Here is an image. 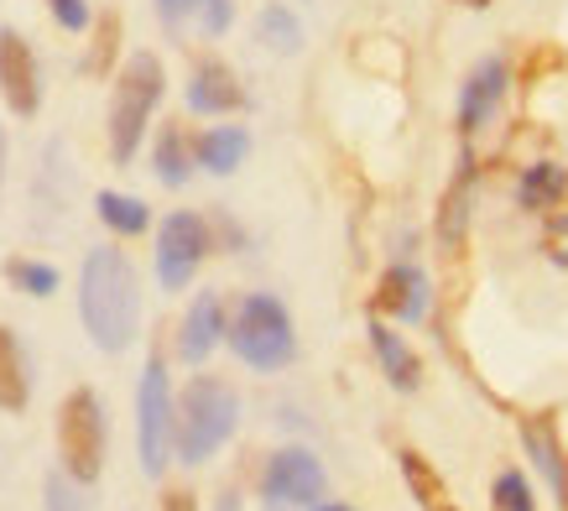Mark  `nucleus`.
Returning <instances> with one entry per match:
<instances>
[{
    "label": "nucleus",
    "instance_id": "obj_1",
    "mask_svg": "<svg viewBox=\"0 0 568 511\" xmlns=\"http://www.w3.org/2000/svg\"><path fill=\"white\" fill-rule=\"evenodd\" d=\"M79 319H84V334L100 344L104 355L131 350V340H136V329H141V282L121 246H94L84 255V272H79Z\"/></svg>",
    "mask_w": 568,
    "mask_h": 511
},
{
    "label": "nucleus",
    "instance_id": "obj_2",
    "mask_svg": "<svg viewBox=\"0 0 568 511\" xmlns=\"http://www.w3.org/2000/svg\"><path fill=\"white\" fill-rule=\"evenodd\" d=\"M241 428V397L220 375H193L173 402V454L183 464H209Z\"/></svg>",
    "mask_w": 568,
    "mask_h": 511
},
{
    "label": "nucleus",
    "instance_id": "obj_3",
    "mask_svg": "<svg viewBox=\"0 0 568 511\" xmlns=\"http://www.w3.org/2000/svg\"><path fill=\"white\" fill-rule=\"evenodd\" d=\"M168 94V73H162V58L156 52H131L115 73V89H110V120H104V131H110V157H115V168H125L131 157L141 152V141H146V126H152L156 104Z\"/></svg>",
    "mask_w": 568,
    "mask_h": 511
},
{
    "label": "nucleus",
    "instance_id": "obj_4",
    "mask_svg": "<svg viewBox=\"0 0 568 511\" xmlns=\"http://www.w3.org/2000/svg\"><path fill=\"white\" fill-rule=\"evenodd\" d=\"M224 344L235 350L241 365L251 371L272 375V371H287L297 360V329H293V313L282 298L272 292H245L235 319H224Z\"/></svg>",
    "mask_w": 568,
    "mask_h": 511
},
{
    "label": "nucleus",
    "instance_id": "obj_5",
    "mask_svg": "<svg viewBox=\"0 0 568 511\" xmlns=\"http://www.w3.org/2000/svg\"><path fill=\"white\" fill-rule=\"evenodd\" d=\"M104 408L89 387H73L58 408V460L63 475H73L79 485H94L104 470Z\"/></svg>",
    "mask_w": 568,
    "mask_h": 511
},
{
    "label": "nucleus",
    "instance_id": "obj_6",
    "mask_svg": "<svg viewBox=\"0 0 568 511\" xmlns=\"http://www.w3.org/2000/svg\"><path fill=\"white\" fill-rule=\"evenodd\" d=\"M136 454L146 480H156L173 464V387H168L162 360H146L136 387Z\"/></svg>",
    "mask_w": 568,
    "mask_h": 511
},
{
    "label": "nucleus",
    "instance_id": "obj_7",
    "mask_svg": "<svg viewBox=\"0 0 568 511\" xmlns=\"http://www.w3.org/2000/svg\"><path fill=\"white\" fill-rule=\"evenodd\" d=\"M214 251V230L204 214L193 209H173L168 220L156 224V282L162 292H183L199 277V267Z\"/></svg>",
    "mask_w": 568,
    "mask_h": 511
},
{
    "label": "nucleus",
    "instance_id": "obj_8",
    "mask_svg": "<svg viewBox=\"0 0 568 511\" xmlns=\"http://www.w3.org/2000/svg\"><path fill=\"white\" fill-rule=\"evenodd\" d=\"M328 470L318 464L313 449H276L266 470H261V495L272 511H308L313 501H324Z\"/></svg>",
    "mask_w": 568,
    "mask_h": 511
},
{
    "label": "nucleus",
    "instance_id": "obj_9",
    "mask_svg": "<svg viewBox=\"0 0 568 511\" xmlns=\"http://www.w3.org/2000/svg\"><path fill=\"white\" fill-rule=\"evenodd\" d=\"M0 100L21 120H32L42 110V69H37L32 42L17 27H0Z\"/></svg>",
    "mask_w": 568,
    "mask_h": 511
},
{
    "label": "nucleus",
    "instance_id": "obj_10",
    "mask_svg": "<svg viewBox=\"0 0 568 511\" xmlns=\"http://www.w3.org/2000/svg\"><path fill=\"white\" fill-rule=\"evenodd\" d=\"M162 32L178 42H220L235 27V0H152Z\"/></svg>",
    "mask_w": 568,
    "mask_h": 511
},
{
    "label": "nucleus",
    "instance_id": "obj_11",
    "mask_svg": "<svg viewBox=\"0 0 568 511\" xmlns=\"http://www.w3.org/2000/svg\"><path fill=\"white\" fill-rule=\"evenodd\" d=\"M251 94H245L241 73L230 69L224 58H199L189 73V110L193 116H209V120H224V116H241Z\"/></svg>",
    "mask_w": 568,
    "mask_h": 511
},
{
    "label": "nucleus",
    "instance_id": "obj_12",
    "mask_svg": "<svg viewBox=\"0 0 568 511\" xmlns=\"http://www.w3.org/2000/svg\"><path fill=\"white\" fill-rule=\"evenodd\" d=\"M506 89H511V69H506V58L500 52H485L480 63L469 69L465 89H459V131H480L485 120L500 110V100H506Z\"/></svg>",
    "mask_w": 568,
    "mask_h": 511
},
{
    "label": "nucleus",
    "instance_id": "obj_13",
    "mask_svg": "<svg viewBox=\"0 0 568 511\" xmlns=\"http://www.w3.org/2000/svg\"><path fill=\"white\" fill-rule=\"evenodd\" d=\"M224 344V298L220 292H199L178 324V355L189 365H204L214 350Z\"/></svg>",
    "mask_w": 568,
    "mask_h": 511
},
{
    "label": "nucleus",
    "instance_id": "obj_14",
    "mask_svg": "<svg viewBox=\"0 0 568 511\" xmlns=\"http://www.w3.org/2000/svg\"><path fill=\"white\" fill-rule=\"evenodd\" d=\"M376 313H386L396 324H417V319L428 313V277H423V267L396 261L376 288Z\"/></svg>",
    "mask_w": 568,
    "mask_h": 511
},
{
    "label": "nucleus",
    "instance_id": "obj_15",
    "mask_svg": "<svg viewBox=\"0 0 568 511\" xmlns=\"http://www.w3.org/2000/svg\"><path fill=\"white\" fill-rule=\"evenodd\" d=\"M251 157V131L245 126H209L204 137H193V162L214 178H230Z\"/></svg>",
    "mask_w": 568,
    "mask_h": 511
},
{
    "label": "nucleus",
    "instance_id": "obj_16",
    "mask_svg": "<svg viewBox=\"0 0 568 511\" xmlns=\"http://www.w3.org/2000/svg\"><path fill=\"white\" fill-rule=\"evenodd\" d=\"M371 350H376L381 371H386V381H392L396 392H417L423 387V360L413 355V344L402 340L396 329H386L381 319L371 324Z\"/></svg>",
    "mask_w": 568,
    "mask_h": 511
},
{
    "label": "nucleus",
    "instance_id": "obj_17",
    "mask_svg": "<svg viewBox=\"0 0 568 511\" xmlns=\"http://www.w3.org/2000/svg\"><path fill=\"white\" fill-rule=\"evenodd\" d=\"M152 168H156V183L162 188H183L193 178V137L178 126V120H168L162 131H156V141H152Z\"/></svg>",
    "mask_w": 568,
    "mask_h": 511
},
{
    "label": "nucleus",
    "instance_id": "obj_18",
    "mask_svg": "<svg viewBox=\"0 0 568 511\" xmlns=\"http://www.w3.org/2000/svg\"><path fill=\"white\" fill-rule=\"evenodd\" d=\"M32 402V371H27V350H21L17 329L0 324V412H27Z\"/></svg>",
    "mask_w": 568,
    "mask_h": 511
},
{
    "label": "nucleus",
    "instance_id": "obj_19",
    "mask_svg": "<svg viewBox=\"0 0 568 511\" xmlns=\"http://www.w3.org/2000/svg\"><path fill=\"white\" fill-rule=\"evenodd\" d=\"M521 449L532 454V464L542 470V480L552 485L558 507H564L568 501V470H564V449H558V439H552V428L537 423V418H527V423H521Z\"/></svg>",
    "mask_w": 568,
    "mask_h": 511
},
{
    "label": "nucleus",
    "instance_id": "obj_20",
    "mask_svg": "<svg viewBox=\"0 0 568 511\" xmlns=\"http://www.w3.org/2000/svg\"><path fill=\"white\" fill-rule=\"evenodd\" d=\"M256 42L266 52H276V58H297V52H303V21H297L293 6H282V0L261 6L256 11Z\"/></svg>",
    "mask_w": 568,
    "mask_h": 511
},
{
    "label": "nucleus",
    "instance_id": "obj_21",
    "mask_svg": "<svg viewBox=\"0 0 568 511\" xmlns=\"http://www.w3.org/2000/svg\"><path fill=\"white\" fill-rule=\"evenodd\" d=\"M94 214H100L104 230H115V236H125V240L152 230V209L141 204V199H131V193H115V188L94 193Z\"/></svg>",
    "mask_w": 568,
    "mask_h": 511
},
{
    "label": "nucleus",
    "instance_id": "obj_22",
    "mask_svg": "<svg viewBox=\"0 0 568 511\" xmlns=\"http://www.w3.org/2000/svg\"><path fill=\"white\" fill-rule=\"evenodd\" d=\"M564 193H568V172L558 162H532L521 172V188H517L521 209H552L564 204Z\"/></svg>",
    "mask_w": 568,
    "mask_h": 511
},
{
    "label": "nucleus",
    "instance_id": "obj_23",
    "mask_svg": "<svg viewBox=\"0 0 568 511\" xmlns=\"http://www.w3.org/2000/svg\"><path fill=\"white\" fill-rule=\"evenodd\" d=\"M396 464H402V480H407V491H413L417 507H423V511H444L448 507L444 480H438V470H433L417 449H402V454H396Z\"/></svg>",
    "mask_w": 568,
    "mask_h": 511
},
{
    "label": "nucleus",
    "instance_id": "obj_24",
    "mask_svg": "<svg viewBox=\"0 0 568 511\" xmlns=\"http://www.w3.org/2000/svg\"><path fill=\"white\" fill-rule=\"evenodd\" d=\"M115 58H121V11H104V17H94V42H89L84 73L89 79H104V73L115 69Z\"/></svg>",
    "mask_w": 568,
    "mask_h": 511
},
{
    "label": "nucleus",
    "instance_id": "obj_25",
    "mask_svg": "<svg viewBox=\"0 0 568 511\" xmlns=\"http://www.w3.org/2000/svg\"><path fill=\"white\" fill-rule=\"evenodd\" d=\"M6 282L17 292H27V298H52L58 292V267H48V261H32V255H11L6 261Z\"/></svg>",
    "mask_w": 568,
    "mask_h": 511
},
{
    "label": "nucleus",
    "instance_id": "obj_26",
    "mask_svg": "<svg viewBox=\"0 0 568 511\" xmlns=\"http://www.w3.org/2000/svg\"><path fill=\"white\" fill-rule=\"evenodd\" d=\"M469 152L459 157V183L448 188V199H444V220H438V236L448 240V246H459L465 240V224H469Z\"/></svg>",
    "mask_w": 568,
    "mask_h": 511
},
{
    "label": "nucleus",
    "instance_id": "obj_27",
    "mask_svg": "<svg viewBox=\"0 0 568 511\" xmlns=\"http://www.w3.org/2000/svg\"><path fill=\"white\" fill-rule=\"evenodd\" d=\"M490 507L496 511H537L532 480L521 475V470H500L496 485H490Z\"/></svg>",
    "mask_w": 568,
    "mask_h": 511
},
{
    "label": "nucleus",
    "instance_id": "obj_28",
    "mask_svg": "<svg viewBox=\"0 0 568 511\" xmlns=\"http://www.w3.org/2000/svg\"><path fill=\"white\" fill-rule=\"evenodd\" d=\"M42 507L48 511H89L84 485L73 475H63V470H52V475L42 480Z\"/></svg>",
    "mask_w": 568,
    "mask_h": 511
},
{
    "label": "nucleus",
    "instance_id": "obj_29",
    "mask_svg": "<svg viewBox=\"0 0 568 511\" xmlns=\"http://www.w3.org/2000/svg\"><path fill=\"white\" fill-rule=\"evenodd\" d=\"M52 21L63 27V32H89L94 27V17H89V0H48Z\"/></svg>",
    "mask_w": 568,
    "mask_h": 511
},
{
    "label": "nucleus",
    "instance_id": "obj_30",
    "mask_svg": "<svg viewBox=\"0 0 568 511\" xmlns=\"http://www.w3.org/2000/svg\"><path fill=\"white\" fill-rule=\"evenodd\" d=\"M162 511H199V495H193V491H183V485H178V491H168V495H162Z\"/></svg>",
    "mask_w": 568,
    "mask_h": 511
},
{
    "label": "nucleus",
    "instance_id": "obj_31",
    "mask_svg": "<svg viewBox=\"0 0 568 511\" xmlns=\"http://www.w3.org/2000/svg\"><path fill=\"white\" fill-rule=\"evenodd\" d=\"M308 511H355V507H345V501H313Z\"/></svg>",
    "mask_w": 568,
    "mask_h": 511
},
{
    "label": "nucleus",
    "instance_id": "obj_32",
    "mask_svg": "<svg viewBox=\"0 0 568 511\" xmlns=\"http://www.w3.org/2000/svg\"><path fill=\"white\" fill-rule=\"evenodd\" d=\"M454 6H465V11H485L490 0H454Z\"/></svg>",
    "mask_w": 568,
    "mask_h": 511
},
{
    "label": "nucleus",
    "instance_id": "obj_33",
    "mask_svg": "<svg viewBox=\"0 0 568 511\" xmlns=\"http://www.w3.org/2000/svg\"><path fill=\"white\" fill-rule=\"evenodd\" d=\"M220 511H241V501H235V495H224V507Z\"/></svg>",
    "mask_w": 568,
    "mask_h": 511
},
{
    "label": "nucleus",
    "instance_id": "obj_34",
    "mask_svg": "<svg viewBox=\"0 0 568 511\" xmlns=\"http://www.w3.org/2000/svg\"><path fill=\"white\" fill-rule=\"evenodd\" d=\"M0 168H6V131H0Z\"/></svg>",
    "mask_w": 568,
    "mask_h": 511
},
{
    "label": "nucleus",
    "instance_id": "obj_35",
    "mask_svg": "<svg viewBox=\"0 0 568 511\" xmlns=\"http://www.w3.org/2000/svg\"><path fill=\"white\" fill-rule=\"evenodd\" d=\"M444 511H448V507H444Z\"/></svg>",
    "mask_w": 568,
    "mask_h": 511
}]
</instances>
